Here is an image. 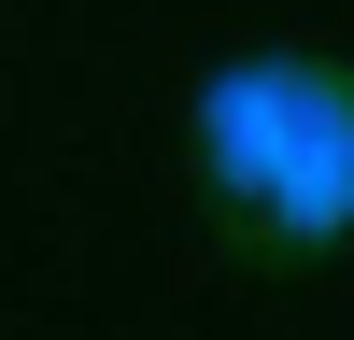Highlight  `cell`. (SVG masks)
I'll use <instances>...</instances> for the list:
<instances>
[{
  "instance_id": "1",
  "label": "cell",
  "mask_w": 354,
  "mask_h": 340,
  "mask_svg": "<svg viewBox=\"0 0 354 340\" xmlns=\"http://www.w3.org/2000/svg\"><path fill=\"white\" fill-rule=\"evenodd\" d=\"M198 156H213V185L241 198L255 227L340 241V227H354V85L312 71V57H255V71L213 85Z\"/></svg>"
}]
</instances>
